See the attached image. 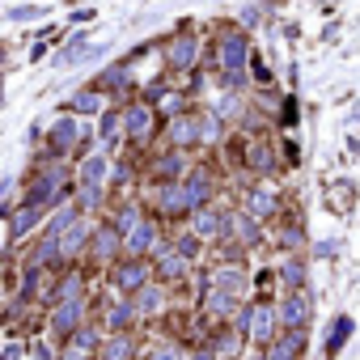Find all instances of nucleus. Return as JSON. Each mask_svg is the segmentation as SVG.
<instances>
[{
  "mask_svg": "<svg viewBox=\"0 0 360 360\" xmlns=\"http://www.w3.org/2000/svg\"><path fill=\"white\" fill-rule=\"evenodd\" d=\"M254 170H272V149L267 144H250V157H246Z\"/></svg>",
  "mask_w": 360,
  "mask_h": 360,
  "instance_id": "5701e85b",
  "label": "nucleus"
},
{
  "mask_svg": "<svg viewBox=\"0 0 360 360\" xmlns=\"http://www.w3.org/2000/svg\"><path fill=\"white\" fill-rule=\"evenodd\" d=\"M149 360H178V352H174V348H157Z\"/></svg>",
  "mask_w": 360,
  "mask_h": 360,
  "instance_id": "72a5a7b5",
  "label": "nucleus"
},
{
  "mask_svg": "<svg viewBox=\"0 0 360 360\" xmlns=\"http://www.w3.org/2000/svg\"><path fill=\"white\" fill-rule=\"evenodd\" d=\"M77 318H81V301H64V305L56 309V318H51L56 335H68V331H77Z\"/></svg>",
  "mask_w": 360,
  "mask_h": 360,
  "instance_id": "423d86ee",
  "label": "nucleus"
},
{
  "mask_svg": "<svg viewBox=\"0 0 360 360\" xmlns=\"http://www.w3.org/2000/svg\"><path fill=\"white\" fill-rule=\"evenodd\" d=\"M161 208L170 212V216H174V212H187V208H191L187 187H170V191H161Z\"/></svg>",
  "mask_w": 360,
  "mask_h": 360,
  "instance_id": "2eb2a0df",
  "label": "nucleus"
},
{
  "mask_svg": "<svg viewBox=\"0 0 360 360\" xmlns=\"http://www.w3.org/2000/svg\"><path fill=\"white\" fill-rule=\"evenodd\" d=\"M195 56H200V43L195 38H178L174 47H170V68H191V64H195Z\"/></svg>",
  "mask_w": 360,
  "mask_h": 360,
  "instance_id": "39448f33",
  "label": "nucleus"
},
{
  "mask_svg": "<svg viewBox=\"0 0 360 360\" xmlns=\"http://www.w3.org/2000/svg\"><path fill=\"white\" fill-rule=\"evenodd\" d=\"M115 246H119V237H115L110 229H102L98 237H93V250H98L102 259H106V254H115Z\"/></svg>",
  "mask_w": 360,
  "mask_h": 360,
  "instance_id": "b1692460",
  "label": "nucleus"
},
{
  "mask_svg": "<svg viewBox=\"0 0 360 360\" xmlns=\"http://www.w3.org/2000/svg\"><path fill=\"white\" fill-rule=\"evenodd\" d=\"M128 132V119L119 115V110H106V119H102V140L106 144H119V136Z\"/></svg>",
  "mask_w": 360,
  "mask_h": 360,
  "instance_id": "f8f14e48",
  "label": "nucleus"
},
{
  "mask_svg": "<svg viewBox=\"0 0 360 360\" xmlns=\"http://www.w3.org/2000/svg\"><path fill=\"white\" fill-rule=\"evenodd\" d=\"M200 136L204 140H216V136H221V123H216L212 115H200Z\"/></svg>",
  "mask_w": 360,
  "mask_h": 360,
  "instance_id": "bb28decb",
  "label": "nucleus"
},
{
  "mask_svg": "<svg viewBox=\"0 0 360 360\" xmlns=\"http://www.w3.org/2000/svg\"><path fill=\"white\" fill-rule=\"evenodd\" d=\"M43 9H34V5H21V9H13V21H26V17H38Z\"/></svg>",
  "mask_w": 360,
  "mask_h": 360,
  "instance_id": "473e14b6",
  "label": "nucleus"
},
{
  "mask_svg": "<svg viewBox=\"0 0 360 360\" xmlns=\"http://www.w3.org/2000/svg\"><path fill=\"white\" fill-rule=\"evenodd\" d=\"M161 276H182V254H161Z\"/></svg>",
  "mask_w": 360,
  "mask_h": 360,
  "instance_id": "a878e982",
  "label": "nucleus"
},
{
  "mask_svg": "<svg viewBox=\"0 0 360 360\" xmlns=\"http://www.w3.org/2000/svg\"><path fill=\"white\" fill-rule=\"evenodd\" d=\"M77 140H81V128L72 123V119H60V123L51 128V149H56V153H68Z\"/></svg>",
  "mask_w": 360,
  "mask_h": 360,
  "instance_id": "20e7f679",
  "label": "nucleus"
},
{
  "mask_svg": "<svg viewBox=\"0 0 360 360\" xmlns=\"http://www.w3.org/2000/svg\"><path fill=\"white\" fill-rule=\"evenodd\" d=\"M182 187H187V200H191V208H200V204L208 200V178H204V174H191Z\"/></svg>",
  "mask_w": 360,
  "mask_h": 360,
  "instance_id": "f3484780",
  "label": "nucleus"
},
{
  "mask_svg": "<svg viewBox=\"0 0 360 360\" xmlns=\"http://www.w3.org/2000/svg\"><path fill=\"white\" fill-rule=\"evenodd\" d=\"M149 246H153V225L149 221H136V229L128 233V250L132 254H144Z\"/></svg>",
  "mask_w": 360,
  "mask_h": 360,
  "instance_id": "9d476101",
  "label": "nucleus"
},
{
  "mask_svg": "<svg viewBox=\"0 0 360 360\" xmlns=\"http://www.w3.org/2000/svg\"><path fill=\"white\" fill-rule=\"evenodd\" d=\"M195 360H216V352H200V356H195Z\"/></svg>",
  "mask_w": 360,
  "mask_h": 360,
  "instance_id": "f704fd0d",
  "label": "nucleus"
},
{
  "mask_svg": "<svg viewBox=\"0 0 360 360\" xmlns=\"http://www.w3.org/2000/svg\"><path fill=\"white\" fill-rule=\"evenodd\" d=\"M144 276H149V272H144L140 263H128V267L119 272V288H128V293H132V288H140V284H144Z\"/></svg>",
  "mask_w": 360,
  "mask_h": 360,
  "instance_id": "aec40b11",
  "label": "nucleus"
},
{
  "mask_svg": "<svg viewBox=\"0 0 360 360\" xmlns=\"http://www.w3.org/2000/svg\"><path fill=\"white\" fill-rule=\"evenodd\" d=\"M132 356V344L123 339V335H119V339H110L106 344V360H128Z\"/></svg>",
  "mask_w": 360,
  "mask_h": 360,
  "instance_id": "393cba45",
  "label": "nucleus"
},
{
  "mask_svg": "<svg viewBox=\"0 0 360 360\" xmlns=\"http://www.w3.org/2000/svg\"><path fill=\"white\" fill-rule=\"evenodd\" d=\"M68 110H85V115L102 110V93H98V89H81V93H72V98H68Z\"/></svg>",
  "mask_w": 360,
  "mask_h": 360,
  "instance_id": "9b49d317",
  "label": "nucleus"
},
{
  "mask_svg": "<svg viewBox=\"0 0 360 360\" xmlns=\"http://www.w3.org/2000/svg\"><path fill=\"white\" fill-rule=\"evenodd\" d=\"M123 119H128V136L132 140H149L153 136V106H132Z\"/></svg>",
  "mask_w": 360,
  "mask_h": 360,
  "instance_id": "f03ea898",
  "label": "nucleus"
},
{
  "mask_svg": "<svg viewBox=\"0 0 360 360\" xmlns=\"http://www.w3.org/2000/svg\"><path fill=\"white\" fill-rule=\"evenodd\" d=\"M123 81H128V72H123V68H110L102 85H106V89H119V85H123Z\"/></svg>",
  "mask_w": 360,
  "mask_h": 360,
  "instance_id": "c85d7f7f",
  "label": "nucleus"
},
{
  "mask_svg": "<svg viewBox=\"0 0 360 360\" xmlns=\"http://www.w3.org/2000/svg\"><path fill=\"white\" fill-rule=\"evenodd\" d=\"M128 322H132V305H119L110 314V326H128Z\"/></svg>",
  "mask_w": 360,
  "mask_h": 360,
  "instance_id": "c756f323",
  "label": "nucleus"
},
{
  "mask_svg": "<svg viewBox=\"0 0 360 360\" xmlns=\"http://www.w3.org/2000/svg\"><path fill=\"white\" fill-rule=\"evenodd\" d=\"M38 216H43V204H30V208H21V212L13 216V237H21V233H26V229L38 221Z\"/></svg>",
  "mask_w": 360,
  "mask_h": 360,
  "instance_id": "a211bd4d",
  "label": "nucleus"
},
{
  "mask_svg": "<svg viewBox=\"0 0 360 360\" xmlns=\"http://www.w3.org/2000/svg\"><path fill=\"white\" fill-rule=\"evenodd\" d=\"M136 301H140V309H157V305H161V293H157V288H144Z\"/></svg>",
  "mask_w": 360,
  "mask_h": 360,
  "instance_id": "cd10ccee",
  "label": "nucleus"
},
{
  "mask_svg": "<svg viewBox=\"0 0 360 360\" xmlns=\"http://www.w3.org/2000/svg\"><path fill=\"white\" fill-rule=\"evenodd\" d=\"M195 229H200L204 237H216V233L225 229V216L216 212V208H208V212H200V216H195Z\"/></svg>",
  "mask_w": 360,
  "mask_h": 360,
  "instance_id": "4468645a",
  "label": "nucleus"
},
{
  "mask_svg": "<svg viewBox=\"0 0 360 360\" xmlns=\"http://www.w3.org/2000/svg\"><path fill=\"white\" fill-rule=\"evenodd\" d=\"M195 136H200V123H187V119H174V123H170V140L178 144V149H182V144H191Z\"/></svg>",
  "mask_w": 360,
  "mask_h": 360,
  "instance_id": "dca6fc26",
  "label": "nucleus"
},
{
  "mask_svg": "<svg viewBox=\"0 0 360 360\" xmlns=\"http://www.w3.org/2000/svg\"><path fill=\"white\" fill-rule=\"evenodd\" d=\"M85 233H89L85 225H72V229H68V233L60 237V250H64V254H72V250H81V242H85Z\"/></svg>",
  "mask_w": 360,
  "mask_h": 360,
  "instance_id": "412c9836",
  "label": "nucleus"
},
{
  "mask_svg": "<svg viewBox=\"0 0 360 360\" xmlns=\"http://www.w3.org/2000/svg\"><path fill=\"white\" fill-rule=\"evenodd\" d=\"M272 331H276V309L272 305H254L250 309V335L254 339H272Z\"/></svg>",
  "mask_w": 360,
  "mask_h": 360,
  "instance_id": "7ed1b4c3",
  "label": "nucleus"
},
{
  "mask_svg": "<svg viewBox=\"0 0 360 360\" xmlns=\"http://www.w3.org/2000/svg\"><path fill=\"white\" fill-rule=\"evenodd\" d=\"M221 68H225V81H242V68H246V34H225L221 38Z\"/></svg>",
  "mask_w": 360,
  "mask_h": 360,
  "instance_id": "f257e3e1",
  "label": "nucleus"
},
{
  "mask_svg": "<svg viewBox=\"0 0 360 360\" xmlns=\"http://www.w3.org/2000/svg\"><path fill=\"white\" fill-rule=\"evenodd\" d=\"M246 208H250V216H272L276 212V195H272V191H250Z\"/></svg>",
  "mask_w": 360,
  "mask_h": 360,
  "instance_id": "ddd939ff",
  "label": "nucleus"
},
{
  "mask_svg": "<svg viewBox=\"0 0 360 360\" xmlns=\"http://www.w3.org/2000/svg\"><path fill=\"white\" fill-rule=\"evenodd\" d=\"M102 178H106V161H102V157H89V161L81 165V182H85V191H98Z\"/></svg>",
  "mask_w": 360,
  "mask_h": 360,
  "instance_id": "1a4fd4ad",
  "label": "nucleus"
},
{
  "mask_svg": "<svg viewBox=\"0 0 360 360\" xmlns=\"http://www.w3.org/2000/svg\"><path fill=\"white\" fill-rule=\"evenodd\" d=\"M301 344H305V335L301 331H288L280 344H272V360H297L301 356Z\"/></svg>",
  "mask_w": 360,
  "mask_h": 360,
  "instance_id": "0eeeda50",
  "label": "nucleus"
},
{
  "mask_svg": "<svg viewBox=\"0 0 360 360\" xmlns=\"http://www.w3.org/2000/svg\"><path fill=\"white\" fill-rule=\"evenodd\" d=\"M284 280L297 288V284H301V263H288V267H284Z\"/></svg>",
  "mask_w": 360,
  "mask_h": 360,
  "instance_id": "2f4dec72",
  "label": "nucleus"
},
{
  "mask_svg": "<svg viewBox=\"0 0 360 360\" xmlns=\"http://www.w3.org/2000/svg\"><path fill=\"white\" fill-rule=\"evenodd\" d=\"M216 288H221V293H229V297H233V293H242V272H233V267L221 272V276H216Z\"/></svg>",
  "mask_w": 360,
  "mask_h": 360,
  "instance_id": "4be33fe9",
  "label": "nucleus"
},
{
  "mask_svg": "<svg viewBox=\"0 0 360 360\" xmlns=\"http://www.w3.org/2000/svg\"><path fill=\"white\" fill-rule=\"evenodd\" d=\"M305 318H309V297H305V293H293V297H288V305H284V322L297 331Z\"/></svg>",
  "mask_w": 360,
  "mask_h": 360,
  "instance_id": "6e6552de",
  "label": "nucleus"
},
{
  "mask_svg": "<svg viewBox=\"0 0 360 360\" xmlns=\"http://www.w3.org/2000/svg\"><path fill=\"white\" fill-rule=\"evenodd\" d=\"M161 110L165 115H182V98H178V93H174V98H161Z\"/></svg>",
  "mask_w": 360,
  "mask_h": 360,
  "instance_id": "7c9ffc66",
  "label": "nucleus"
},
{
  "mask_svg": "<svg viewBox=\"0 0 360 360\" xmlns=\"http://www.w3.org/2000/svg\"><path fill=\"white\" fill-rule=\"evenodd\" d=\"M348 335H352V318H339V322L331 326V339H326V352L335 356V352H339V348L348 344Z\"/></svg>",
  "mask_w": 360,
  "mask_h": 360,
  "instance_id": "6ab92c4d",
  "label": "nucleus"
}]
</instances>
